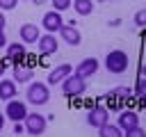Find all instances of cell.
Instances as JSON below:
<instances>
[{"label": "cell", "instance_id": "obj_4", "mask_svg": "<svg viewBox=\"0 0 146 137\" xmlns=\"http://www.w3.org/2000/svg\"><path fill=\"white\" fill-rule=\"evenodd\" d=\"M23 128H25V132H30V135H43V130H46V116L43 114H39V112H27V116L23 119Z\"/></svg>", "mask_w": 146, "mask_h": 137}, {"label": "cell", "instance_id": "obj_30", "mask_svg": "<svg viewBox=\"0 0 146 137\" xmlns=\"http://www.w3.org/2000/svg\"><path fill=\"white\" fill-rule=\"evenodd\" d=\"M2 73H5V64L0 62V75H2Z\"/></svg>", "mask_w": 146, "mask_h": 137}, {"label": "cell", "instance_id": "obj_8", "mask_svg": "<svg viewBox=\"0 0 146 137\" xmlns=\"http://www.w3.org/2000/svg\"><path fill=\"white\" fill-rule=\"evenodd\" d=\"M36 48H39V53L43 55V57H48V55H55L57 53V48H59V41H57V37L55 34H41L39 37V41H36Z\"/></svg>", "mask_w": 146, "mask_h": 137}, {"label": "cell", "instance_id": "obj_14", "mask_svg": "<svg viewBox=\"0 0 146 137\" xmlns=\"http://www.w3.org/2000/svg\"><path fill=\"white\" fill-rule=\"evenodd\" d=\"M68 46H78L80 41H82V34H80V30L75 27V25H62V30L57 32Z\"/></svg>", "mask_w": 146, "mask_h": 137}, {"label": "cell", "instance_id": "obj_5", "mask_svg": "<svg viewBox=\"0 0 146 137\" xmlns=\"http://www.w3.org/2000/svg\"><path fill=\"white\" fill-rule=\"evenodd\" d=\"M5 116H7V119H11L14 123H23V119L27 116V105H25L23 100H16V98H11V100H7Z\"/></svg>", "mask_w": 146, "mask_h": 137}, {"label": "cell", "instance_id": "obj_27", "mask_svg": "<svg viewBox=\"0 0 146 137\" xmlns=\"http://www.w3.org/2000/svg\"><path fill=\"white\" fill-rule=\"evenodd\" d=\"M14 130H16V132H18V135H21V132H23V130H25V128H23V123H14Z\"/></svg>", "mask_w": 146, "mask_h": 137}, {"label": "cell", "instance_id": "obj_16", "mask_svg": "<svg viewBox=\"0 0 146 137\" xmlns=\"http://www.w3.org/2000/svg\"><path fill=\"white\" fill-rule=\"evenodd\" d=\"M16 82L14 80H0V98L2 100H11L16 98Z\"/></svg>", "mask_w": 146, "mask_h": 137}, {"label": "cell", "instance_id": "obj_11", "mask_svg": "<svg viewBox=\"0 0 146 137\" xmlns=\"http://www.w3.org/2000/svg\"><path fill=\"white\" fill-rule=\"evenodd\" d=\"M116 126L121 128V130H128V128H135V126H139V114L135 112V110H121L119 112V121H116Z\"/></svg>", "mask_w": 146, "mask_h": 137}, {"label": "cell", "instance_id": "obj_28", "mask_svg": "<svg viewBox=\"0 0 146 137\" xmlns=\"http://www.w3.org/2000/svg\"><path fill=\"white\" fill-rule=\"evenodd\" d=\"M5 128V114H0V130Z\"/></svg>", "mask_w": 146, "mask_h": 137}, {"label": "cell", "instance_id": "obj_21", "mask_svg": "<svg viewBox=\"0 0 146 137\" xmlns=\"http://www.w3.org/2000/svg\"><path fill=\"white\" fill-rule=\"evenodd\" d=\"M123 137H146V130H144V128H139V126H135V128L123 130Z\"/></svg>", "mask_w": 146, "mask_h": 137}, {"label": "cell", "instance_id": "obj_7", "mask_svg": "<svg viewBox=\"0 0 146 137\" xmlns=\"http://www.w3.org/2000/svg\"><path fill=\"white\" fill-rule=\"evenodd\" d=\"M107 119H110V110L103 107V105H94V107L87 112V123H89L91 128H100L103 123H107Z\"/></svg>", "mask_w": 146, "mask_h": 137}, {"label": "cell", "instance_id": "obj_19", "mask_svg": "<svg viewBox=\"0 0 146 137\" xmlns=\"http://www.w3.org/2000/svg\"><path fill=\"white\" fill-rule=\"evenodd\" d=\"M71 5H73L75 14H80V16H89L94 11V0H73Z\"/></svg>", "mask_w": 146, "mask_h": 137}, {"label": "cell", "instance_id": "obj_23", "mask_svg": "<svg viewBox=\"0 0 146 137\" xmlns=\"http://www.w3.org/2000/svg\"><path fill=\"white\" fill-rule=\"evenodd\" d=\"M135 25H137V27H146V7L135 14Z\"/></svg>", "mask_w": 146, "mask_h": 137}, {"label": "cell", "instance_id": "obj_26", "mask_svg": "<svg viewBox=\"0 0 146 137\" xmlns=\"http://www.w3.org/2000/svg\"><path fill=\"white\" fill-rule=\"evenodd\" d=\"M5 25H7V18H5V14L0 11V30H5Z\"/></svg>", "mask_w": 146, "mask_h": 137}, {"label": "cell", "instance_id": "obj_32", "mask_svg": "<svg viewBox=\"0 0 146 137\" xmlns=\"http://www.w3.org/2000/svg\"><path fill=\"white\" fill-rule=\"evenodd\" d=\"M100 2H103V0H100Z\"/></svg>", "mask_w": 146, "mask_h": 137}, {"label": "cell", "instance_id": "obj_6", "mask_svg": "<svg viewBox=\"0 0 146 137\" xmlns=\"http://www.w3.org/2000/svg\"><path fill=\"white\" fill-rule=\"evenodd\" d=\"M128 94H130L128 87H116L114 91H110V96H107V110H116V112H121L123 105H125Z\"/></svg>", "mask_w": 146, "mask_h": 137}, {"label": "cell", "instance_id": "obj_20", "mask_svg": "<svg viewBox=\"0 0 146 137\" xmlns=\"http://www.w3.org/2000/svg\"><path fill=\"white\" fill-rule=\"evenodd\" d=\"M135 96H139V98H146V75H141L137 82H135Z\"/></svg>", "mask_w": 146, "mask_h": 137}, {"label": "cell", "instance_id": "obj_13", "mask_svg": "<svg viewBox=\"0 0 146 137\" xmlns=\"http://www.w3.org/2000/svg\"><path fill=\"white\" fill-rule=\"evenodd\" d=\"M18 37H21V41H23V43H36V41H39V37H41V32H39V27H36V25L25 23V25H21Z\"/></svg>", "mask_w": 146, "mask_h": 137}, {"label": "cell", "instance_id": "obj_3", "mask_svg": "<svg viewBox=\"0 0 146 137\" xmlns=\"http://www.w3.org/2000/svg\"><path fill=\"white\" fill-rule=\"evenodd\" d=\"M62 91H64V96H82L87 91V80L71 73L68 78L62 80Z\"/></svg>", "mask_w": 146, "mask_h": 137}, {"label": "cell", "instance_id": "obj_15", "mask_svg": "<svg viewBox=\"0 0 146 137\" xmlns=\"http://www.w3.org/2000/svg\"><path fill=\"white\" fill-rule=\"evenodd\" d=\"M25 57V43L21 41V43H7V59H11V62H21Z\"/></svg>", "mask_w": 146, "mask_h": 137}, {"label": "cell", "instance_id": "obj_18", "mask_svg": "<svg viewBox=\"0 0 146 137\" xmlns=\"http://www.w3.org/2000/svg\"><path fill=\"white\" fill-rule=\"evenodd\" d=\"M98 135L100 137H123V130L116 126V123H103L100 128H98Z\"/></svg>", "mask_w": 146, "mask_h": 137}, {"label": "cell", "instance_id": "obj_24", "mask_svg": "<svg viewBox=\"0 0 146 137\" xmlns=\"http://www.w3.org/2000/svg\"><path fill=\"white\" fill-rule=\"evenodd\" d=\"M18 5V0H0V11H9Z\"/></svg>", "mask_w": 146, "mask_h": 137}, {"label": "cell", "instance_id": "obj_31", "mask_svg": "<svg viewBox=\"0 0 146 137\" xmlns=\"http://www.w3.org/2000/svg\"><path fill=\"white\" fill-rule=\"evenodd\" d=\"M141 73H144V75H146V64H144V66H141Z\"/></svg>", "mask_w": 146, "mask_h": 137}, {"label": "cell", "instance_id": "obj_29", "mask_svg": "<svg viewBox=\"0 0 146 137\" xmlns=\"http://www.w3.org/2000/svg\"><path fill=\"white\" fill-rule=\"evenodd\" d=\"M34 5H43V2H48V0H32Z\"/></svg>", "mask_w": 146, "mask_h": 137}, {"label": "cell", "instance_id": "obj_9", "mask_svg": "<svg viewBox=\"0 0 146 137\" xmlns=\"http://www.w3.org/2000/svg\"><path fill=\"white\" fill-rule=\"evenodd\" d=\"M41 25L46 27V32H50V34H57V32L62 30V25H64V21H62V14H59V11H55V9L46 11V14H43V21H41Z\"/></svg>", "mask_w": 146, "mask_h": 137}, {"label": "cell", "instance_id": "obj_12", "mask_svg": "<svg viewBox=\"0 0 146 137\" xmlns=\"http://www.w3.org/2000/svg\"><path fill=\"white\" fill-rule=\"evenodd\" d=\"M71 73H73V66L71 64H59V66H55L48 73V84H62V80L68 78Z\"/></svg>", "mask_w": 146, "mask_h": 137}, {"label": "cell", "instance_id": "obj_22", "mask_svg": "<svg viewBox=\"0 0 146 137\" xmlns=\"http://www.w3.org/2000/svg\"><path fill=\"white\" fill-rule=\"evenodd\" d=\"M50 2H52V9H55V11H59V14H62L64 9H68V7H71V0H50Z\"/></svg>", "mask_w": 146, "mask_h": 137}, {"label": "cell", "instance_id": "obj_10", "mask_svg": "<svg viewBox=\"0 0 146 137\" xmlns=\"http://www.w3.org/2000/svg\"><path fill=\"white\" fill-rule=\"evenodd\" d=\"M98 66H100V64H98V59H96V57H87V59H82V62L75 66V71H73V73L87 80V78H91V75L98 71Z\"/></svg>", "mask_w": 146, "mask_h": 137}, {"label": "cell", "instance_id": "obj_25", "mask_svg": "<svg viewBox=\"0 0 146 137\" xmlns=\"http://www.w3.org/2000/svg\"><path fill=\"white\" fill-rule=\"evenodd\" d=\"M7 46V37H5V30H0V48Z\"/></svg>", "mask_w": 146, "mask_h": 137}, {"label": "cell", "instance_id": "obj_2", "mask_svg": "<svg viewBox=\"0 0 146 137\" xmlns=\"http://www.w3.org/2000/svg\"><path fill=\"white\" fill-rule=\"evenodd\" d=\"M27 100L32 103V105H46L48 100H50V91H48V84L46 82H30V87H27Z\"/></svg>", "mask_w": 146, "mask_h": 137}, {"label": "cell", "instance_id": "obj_17", "mask_svg": "<svg viewBox=\"0 0 146 137\" xmlns=\"http://www.w3.org/2000/svg\"><path fill=\"white\" fill-rule=\"evenodd\" d=\"M32 75H34V73H32L30 66H18V64H16V66H14V78H11V80L18 82V84H21V82H32Z\"/></svg>", "mask_w": 146, "mask_h": 137}, {"label": "cell", "instance_id": "obj_1", "mask_svg": "<svg viewBox=\"0 0 146 137\" xmlns=\"http://www.w3.org/2000/svg\"><path fill=\"white\" fill-rule=\"evenodd\" d=\"M128 64H130V59H128V55L123 53V50H119V48H114V50H110L107 53V57H105V68L110 71V73H125L128 71Z\"/></svg>", "mask_w": 146, "mask_h": 137}]
</instances>
